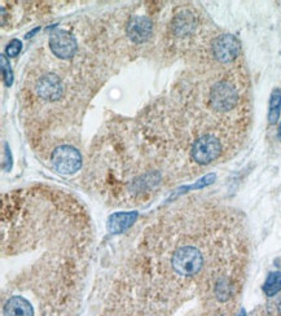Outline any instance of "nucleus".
<instances>
[{"label":"nucleus","mask_w":281,"mask_h":316,"mask_svg":"<svg viewBox=\"0 0 281 316\" xmlns=\"http://www.w3.org/2000/svg\"><path fill=\"white\" fill-rule=\"evenodd\" d=\"M138 219V213L131 211V213H114L107 218L106 228L107 231L113 235H119L127 228H129Z\"/></svg>","instance_id":"nucleus-9"},{"label":"nucleus","mask_w":281,"mask_h":316,"mask_svg":"<svg viewBox=\"0 0 281 316\" xmlns=\"http://www.w3.org/2000/svg\"><path fill=\"white\" fill-rule=\"evenodd\" d=\"M4 155H6V161H4L3 169L6 167L7 162H8V171H9V170H11V167H12V154H11V150H9L8 144H6V152H4Z\"/></svg>","instance_id":"nucleus-15"},{"label":"nucleus","mask_w":281,"mask_h":316,"mask_svg":"<svg viewBox=\"0 0 281 316\" xmlns=\"http://www.w3.org/2000/svg\"><path fill=\"white\" fill-rule=\"evenodd\" d=\"M50 50L56 57L69 60L77 53L78 42L75 36L68 31L56 30L50 36Z\"/></svg>","instance_id":"nucleus-6"},{"label":"nucleus","mask_w":281,"mask_h":316,"mask_svg":"<svg viewBox=\"0 0 281 316\" xmlns=\"http://www.w3.org/2000/svg\"><path fill=\"white\" fill-rule=\"evenodd\" d=\"M127 36L136 44L145 43L153 33V24L146 16H134L126 26Z\"/></svg>","instance_id":"nucleus-7"},{"label":"nucleus","mask_w":281,"mask_h":316,"mask_svg":"<svg viewBox=\"0 0 281 316\" xmlns=\"http://www.w3.org/2000/svg\"><path fill=\"white\" fill-rule=\"evenodd\" d=\"M51 162L58 174L72 175L82 166V155L72 145H60L51 154Z\"/></svg>","instance_id":"nucleus-3"},{"label":"nucleus","mask_w":281,"mask_h":316,"mask_svg":"<svg viewBox=\"0 0 281 316\" xmlns=\"http://www.w3.org/2000/svg\"><path fill=\"white\" fill-rule=\"evenodd\" d=\"M204 255L194 245L179 246L171 255V268L182 278H192L204 267Z\"/></svg>","instance_id":"nucleus-1"},{"label":"nucleus","mask_w":281,"mask_h":316,"mask_svg":"<svg viewBox=\"0 0 281 316\" xmlns=\"http://www.w3.org/2000/svg\"><path fill=\"white\" fill-rule=\"evenodd\" d=\"M281 290V272H271L267 276L263 291L268 297H273Z\"/></svg>","instance_id":"nucleus-12"},{"label":"nucleus","mask_w":281,"mask_h":316,"mask_svg":"<svg viewBox=\"0 0 281 316\" xmlns=\"http://www.w3.org/2000/svg\"><path fill=\"white\" fill-rule=\"evenodd\" d=\"M281 113V91L275 88L270 96V110H268V122L276 125L278 122Z\"/></svg>","instance_id":"nucleus-11"},{"label":"nucleus","mask_w":281,"mask_h":316,"mask_svg":"<svg viewBox=\"0 0 281 316\" xmlns=\"http://www.w3.org/2000/svg\"><path fill=\"white\" fill-rule=\"evenodd\" d=\"M2 74H3V79H4V84L7 87H11L12 83H13V73H12V67L9 65L8 60L4 55H2Z\"/></svg>","instance_id":"nucleus-13"},{"label":"nucleus","mask_w":281,"mask_h":316,"mask_svg":"<svg viewBox=\"0 0 281 316\" xmlns=\"http://www.w3.org/2000/svg\"><path fill=\"white\" fill-rule=\"evenodd\" d=\"M214 58L221 64H231L240 55V42L231 34H223L214 39L211 46Z\"/></svg>","instance_id":"nucleus-4"},{"label":"nucleus","mask_w":281,"mask_h":316,"mask_svg":"<svg viewBox=\"0 0 281 316\" xmlns=\"http://www.w3.org/2000/svg\"><path fill=\"white\" fill-rule=\"evenodd\" d=\"M21 50H23V43H21V40H18V39H12L11 42L7 44L6 53L8 57L14 58L19 55Z\"/></svg>","instance_id":"nucleus-14"},{"label":"nucleus","mask_w":281,"mask_h":316,"mask_svg":"<svg viewBox=\"0 0 281 316\" xmlns=\"http://www.w3.org/2000/svg\"><path fill=\"white\" fill-rule=\"evenodd\" d=\"M196 16L189 11H182L174 17L171 22V30L179 38L190 35L196 29Z\"/></svg>","instance_id":"nucleus-8"},{"label":"nucleus","mask_w":281,"mask_h":316,"mask_svg":"<svg viewBox=\"0 0 281 316\" xmlns=\"http://www.w3.org/2000/svg\"><path fill=\"white\" fill-rule=\"evenodd\" d=\"M4 316H34V308L26 298L12 296L3 306Z\"/></svg>","instance_id":"nucleus-10"},{"label":"nucleus","mask_w":281,"mask_h":316,"mask_svg":"<svg viewBox=\"0 0 281 316\" xmlns=\"http://www.w3.org/2000/svg\"><path fill=\"white\" fill-rule=\"evenodd\" d=\"M224 152V145L218 135L206 133L190 144L189 155L192 161L197 165H210L217 161Z\"/></svg>","instance_id":"nucleus-2"},{"label":"nucleus","mask_w":281,"mask_h":316,"mask_svg":"<svg viewBox=\"0 0 281 316\" xmlns=\"http://www.w3.org/2000/svg\"><path fill=\"white\" fill-rule=\"evenodd\" d=\"M280 136H281V123H280Z\"/></svg>","instance_id":"nucleus-16"},{"label":"nucleus","mask_w":281,"mask_h":316,"mask_svg":"<svg viewBox=\"0 0 281 316\" xmlns=\"http://www.w3.org/2000/svg\"><path fill=\"white\" fill-rule=\"evenodd\" d=\"M35 91L40 99L48 103H55L62 99L65 86L62 83V79L55 73H47L41 75L36 82Z\"/></svg>","instance_id":"nucleus-5"}]
</instances>
